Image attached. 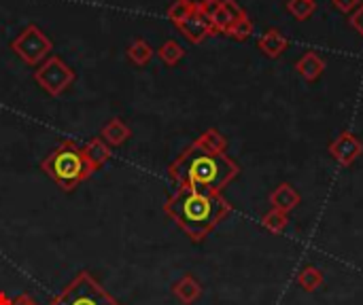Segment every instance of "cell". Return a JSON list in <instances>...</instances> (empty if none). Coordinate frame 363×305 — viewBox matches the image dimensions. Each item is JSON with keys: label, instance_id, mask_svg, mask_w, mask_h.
I'll return each mask as SVG.
<instances>
[{"label": "cell", "instance_id": "cell-8", "mask_svg": "<svg viewBox=\"0 0 363 305\" xmlns=\"http://www.w3.org/2000/svg\"><path fill=\"white\" fill-rule=\"evenodd\" d=\"M206 13L213 21L215 32H223V34H228L230 28L247 15L236 0H217Z\"/></svg>", "mask_w": 363, "mask_h": 305}, {"label": "cell", "instance_id": "cell-25", "mask_svg": "<svg viewBox=\"0 0 363 305\" xmlns=\"http://www.w3.org/2000/svg\"><path fill=\"white\" fill-rule=\"evenodd\" d=\"M332 2H334L336 8L342 11V13H351V11H355V8L362 4V0H332Z\"/></svg>", "mask_w": 363, "mask_h": 305}, {"label": "cell", "instance_id": "cell-14", "mask_svg": "<svg viewBox=\"0 0 363 305\" xmlns=\"http://www.w3.org/2000/svg\"><path fill=\"white\" fill-rule=\"evenodd\" d=\"M132 136V130L121 121V119H111L104 127H102V132H100V138L108 144V146H121L128 138Z\"/></svg>", "mask_w": 363, "mask_h": 305}, {"label": "cell", "instance_id": "cell-7", "mask_svg": "<svg viewBox=\"0 0 363 305\" xmlns=\"http://www.w3.org/2000/svg\"><path fill=\"white\" fill-rule=\"evenodd\" d=\"M328 151H330V155L340 163V166H353L357 159H359V155L363 153V142L355 136V134H351V132H342L340 136H336L332 142H330V146H328Z\"/></svg>", "mask_w": 363, "mask_h": 305}, {"label": "cell", "instance_id": "cell-12", "mask_svg": "<svg viewBox=\"0 0 363 305\" xmlns=\"http://www.w3.org/2000/svg\"><path fill=\"white\" fill-rule=\"evenodd\" d=\"M257 47H259V51L266 53L268 57H281V55L287 51V47H289V38H287L281 30L270 28V30H266L264 36L257 40Z\"/></svg>", "mask_w": 363, "mask_h": 305}, {"label": "cell", "instance_id": "cell-23", "mask_svg": "<svg viewBox=\"0 0 363 305\" xmlns=\"http://www.w3.org/2000/svg\"><path fill=\"white\" fill-rule=\"evenodd\" d=\"M191 11H194V8H191L189 4H185L183 0H174V2L170 4V8H168V17H170V21H172L174 25H179Z\"/></svg>", "mask_w": 363, "mask_h": 305}, {"label": "cell", "instance_id": "cell-13", "mask_svg": "<svg viewBox=\"0 0 363 305\" xmlns=\"http://www.w3.org/2000/svg\"><path fill=\"white\" fill-rule=\"evenodd\" d=\"M296 70H298V74H302L308 83H313V81H317V79L323 74V70H325V59H323L319 53H315V51H306V53L296 62Z\"/></svg>", "mask_w": 363, "mask_h": 305}, {"label": "cell", "instance_id": "cell-5", "mask_svg": "<svg viewBox=\"0 0 363 305\" xmlns=\"http://www.w3.org/2000/svg\"><path fill=\"white\" fill-rule=\"evenodd\" d=\"M53 42L51 38L34 23L26 25L13 40H11V51L15 55H19L26 64L30 66H38L47 59V55L51 53Z\"/></svg>", "mask_w": 363, "mask_h": 305}, {"label": "cell", "instance_id": "cell-20", "mask_svg": "<svg viewBox=\"0 0 363 305\" xmlns=\"http://www.w3.org/2000/svg\"><path fill=\"white\" fill-rule=\"evenodd\" d=\"M262 225H264V229H268L270 234H283V231L287 229V225H289V214H285V212L272 208L270 212L264 214Z\"/></svg>", "mask_w": 363, "mask_h": 305}, {"label": "cell", "instance_id": "cell-28", "mask_svg": "<svg viewBox=\"0 0 363 305\" xmlns=\"http://www.w3.org/2000/svg\"><path fill=\"white\" fill-rule=\"evenodd\" d=\"M0 305H13V299H9L6 293H0Z\"/></svg>", "mask_w": 363, "mask_h": 305}, {"label": "cell", "instance_id": "cell-21", "mask_svg": "<svg viewBox=\"0 0 363 305\" xmlns=\"http://www.w3.org/2000/svg\"><path fill=\"white\" fill-rule=\"evenodd\" d=\"M287 11L298 21H306L317 11V4H315V0H287Z\"/></svg>", "mask_w": 363, "mask_h": 305}, {"label": "cell", "instance_id": "cell-11", "mask_svg": "<svg viewBox=\"0 0 363 305\" xmlns=\"http://www.w3.org/2000/svg\"><path fill=\"white\" fill-rule=\"evenodd\" d=\"M172 295L183 305L196 304L202 297V284L191 274H185L172 284Z\"/></svg>", "mask_w": 363, "mask_h": 305}, {"label": "cell", "instance_id": "cell-27", "mask_svg": "<svg viewBox=\"0 0 363 305\" xmlns=\"http://www.w3.org/2000/svg\"><path fill=\"white\" fill-rule=\"evenodd\" d=\"M13 305H36V304H34V299H32L30 295H26V293H23V295H19V297H15V299H13Z\"/></svg>", "mask_w": 363, "mask_h": 305}, {"label": "cell", "instance_id": "cell-19", "mask_svg": "<svg viewBox=\"0 0 363 305\" xmlns=\"http://www.w3.org/2000/svg\"><path fill=\"white\" fill-rule=\"evenodd\" d=\"M157 55L160 59L166 64V66H177L183 57H185V49L177 42V40H166L160 49H157Z\"/></svg>", "mask_w": 363, "mask_h": 305}, {"label": "cell", "instance_id": "cell-15", "mask_svg": "<svg viewBox=\"0 0 363 305\" xmlns=\"http://www.w3.org/2000/svg\"><path fill=\"white\" fill-rule=\"evenodd\" d=\"M83 151H85V157H87V161L91 163V168H94V172L96 170H100L108 159H111V146L102 140V138H91L85 146H83Z\"/></svg>", "mask_w": 363, "mask_h": 305}, {"label": "cell", "instance_id": "cell-9", "mask_svg": "<svg viewBox=\"0 0 363 305\" xmlns=\"http://www.w3.org/2000/svg\"><path fill=\"white\" fill-rule=\"evenodd\" d=\"M177 28H179L181 34H183L189 42H194V45L204 42V38H208V36L215 32L213 21H211V17H208L206 11H191Z\"/></svg>", "mask_w": 363, "mask_h": 305}, {"label": "cell", "instance_id": "cell-4", "mask_svg": "<svg viewBox=\"0 0 363 305\" xmlns=\"http://www.w3.org/2000/svg\"><path fill=\"white\" fill-rule=\"evenodd\" d=\"M49 305H121L89 272H81Z\"/></svg>", "mask_w": 363, "mask_h": 305}, {"label": "cell", "instance_id": "cell-1", "mask_svg": "<svg viewBox=\"0 0 363 305\" xmlns=\"http://www.w3.org/2000/svg\"><path fill=\"white\" fill-rule=\"evenodd\" d=\"M164 212L187 234L191 242H202L232 212V204L221 193L179 187L164 204Z\"/></svg>", "mask_w": 363, "mask_h": 305}, {"label": "cell", "instance_id": "cell-10", "mask_svg": "<svg viewBox=\"0 0 363 305\" xmlns=\"http://www.w3.org/2000/svg\"><path fill=\"white\" fill-rule=\"evenodd\" d=\"M302 202V195L298 193V189L289 183H281L272 193H270V204L274 210H281L285 214L294 212Z\"/></svg>", "mask_w": 363, "mask_h": 305}, {"label": "cell", "instance_id": "cell-2", "mask_svg": "<svg viewBox=\"0 0 363 305\" xmlns=\"http://www.w3.org/2000/svg\"><path fill=\"white\" fill-rule=\"evenodd\" d=\"M168 174L179 187L221 193L240 174V168L225 153H211L194 142L170 163Z\"/></svg>", "mask_w": 363, "mask_h": 305}, {"label": "cell", "instance_id": "cell-18", "mask_svg": "<svg viewBox=\"0 0 363 305\" xmlns=\"http://www.w3.org/2000/svg\"><path fill=\"white\" fill-rule=\"evenodd\" d=\"M128 59L132 62V64H136V66H145V64H149V59L153 57V49H151V45L147 42V40H143V38H136L130 47H128Z\"/></svg>", "mask_w": 363, "mask_h": 305}, {"label": "cell", "instance_id": "cell-22", "mask_svg": "<svg viewBox=\"0 0 363 305\" xmlns=\"http://www.w3.org/2000/svg\"><path fill=\"white\" fill-rule=\"evenodd\" d=\"M253 34V21L245 15L242 19H238L232 28H230V32H228V36H232V38H236V40H247L249 36Z\"/></svg>", "mask_w": 363, "mask_h": 305}, {"label": "cell", "instance_id": "cell-16", "mask_svg": "<svg viewBox=\"0 0 363 305\" xmlns=\"http://www.w3.org/2000/svg\"><path fill=\"white\" fill-rule=\"evenodd\" d=\"M298 284H300V289L302 291H306V293H315V291H319L321 287H323V282H325V274L319 270V267H315V265H304L302 270H300V274H298Z\"/></svg>", "mask_w": 363, "mask_h": 305}, {"label": "cell", "instance_id": "cell-3", "mask_svg": "<svg viewBox=\"0 0 363 305\" xmlns=\"http://www.w3.org/2000/svg\"><path fill=\"white\" fill-rule=\"evenodd\" d=\"M40 170L62 189V191H74L83 180H87L94 174L91 163L85 157L83 146L77 140H62L43 161Z\"/></svg>", "mask_w": 363, "mask_h": 305}, {"label": "cell", "instance_id": "cell-6", "mask_svg": "<svg viewBox=\"0 0 363 305\" xmlns=\"http://www.w3.org/2000/svg\"><path fill=\"white\" fill-rule=\"evenodd\" d=\"M74 79H77L74 70L57 55L47 57L34 70L36 85H40V89H45L49 96H62L74 83Z\"/></svg>", "mask_w": 363, "mask_h": 305}, {"label": "cell", "instance_id": "cell-17", "mask_svg": "<svg viewBox=\"0 0 363 305\" xmlns=\"http://www.w3.org/2000/svg\"><path fill=\"white\" fill-rule=\"evenodd\" d=\"M196 144H200L202 149H206V151H211V153H225V149H228L225 136H223L219 130H215V127L202 132V134L198 136Z\"/></svg>", "mask_w": 363, "mask_h": 305}, {"label": "cell", "instance_id": "cell-26", "mask_svg": "<svg viewBox=\"0 0 363 305\" xmlns=\"http://www.w3.org/2000/svg\"><path fill=\"white\" fill-rule=\"evenodd\" d=\"M185 4H189L194 11H208L217 0H183Z\"/></svg>", "mask_w": 363, "mask_h": 305}, {"label": "cell", "instance_id": "cell-24", "mask_svg": "<svg viewBox=\"0 0 363 305\" xmlns=\"http://www.w3.org/2000/svg\"><path fill=\"white\" fill-rule=\"evenodd\" d=\"M349 23H351V28H353L357 34H362L363 36V4H359V6L351 13Z\"/></svg>", "mask_w": 363, "mask_h": 305}]
</instances>
